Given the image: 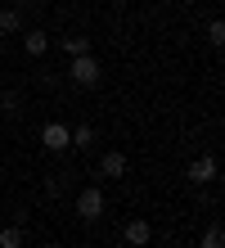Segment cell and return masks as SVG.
I'll list each match as a JSON object with an SVG mask.
<instances>
[{
	"instance_id": "277c9868",
	"label": "cell",
	"mask_w": 225,
	"mask_h": 248,
	"mask_svg": "<svg viewBox=\"0 0 225 248\" xmlns=\"http://www.w3.org/2000/svg\"><path fill=\"white\" fill-rule=\"evenodd\" d=\"M122 239H126L131 248H144L149 239H153V226H149L144 217H131V221H126V230H122Z\"/></svg>"
},
{
	"instance_id": "6da1fadb",
	"label": "cell",
	"mask_w": 225,
	"mask_h": 248,
	"mask_svg": "<svg viewBox=\"0 0 225 248\" xmlns=\"http://www.w3.org/2000/svg\"><path fill=\"white\" fill-rule=\"evenodd\" d=\"M68 77L77 81V86H99V63H95V54H77L68 68Z\"/></svg>"
},
{
	"instance_id": "ac0fdd59",
	"label": "cell",
	"mask_w": 225,
	"mask_h": 248,
	"mask_svg": "<svg viewBox=\"0 0 225 248\" xmlns=\"http://www.w3.org/2000/svg\"><path fill=\"white\" fill-rule=\"evenodd\" d=\"M0 41H5V36H0Z\"/></svg>"
},
{
	"instance_id": "ba28073f",
	"label": "cell",
	"mask_w": 225,
	"mask_h": 248,
	"mask_svg": "<svg viewBox=\"0 0 225 248\" xmlns=\"http://www.w3.org/2000/svg\"><path fill=\"white\" fill-rule=\"evenodd\" d=\"M23 32V9H0V36Z\"/></svg>"
},
{
	"instance_id": "2e32d148",
	"label": "cell",
	"mask_w": 225,
	"mask_h": 248,
	"mask_svg": "<svg viewBox=\"0 0 225 248\" xmlns=\"http://www.w3.org/2000/svg\"><path fill=\"white\" fill-rule=\"evenodd\" d=\"M41 248H59V244H41Z\"/></svg>"
},
{
	"instance_id": "9c48e42d",
	"label": "cell",
	"mask_w": 225,
	"mask_h": 248,
	"mask_svg": "<svg viewBox=\"0 0 225 248\" xmlns=\"http://www.w3.org/2000/svg\"><path fill=\"white\" fill-rule=\"evenodd\" d=\"M23 244H27V230H23V221L0 230V248H23Z\"/></svg>"
},
{
	"instance_id": "7c38bea8",
	"label": "cell",
	"mask_w": 225,
	"mask_h": 248,
	"mask_svg": "<svg viewBox=\"0 0 225 248\" xmlns=\"http://www.w3.org/2000/svg\"><path fill=\"white\" fill-rule=\"evenodd\" d=\"M63 50L77 59V54H90V36H63Z\"/></svg>"
},
{
	"instance_id": "52a82bcc",
	"label": "cell",
	"mask_w": 225,
	"mask_h": 248,
	"mask_svg": "<svg viewBox=\"0 0 225 248\" xmlns=\"http://www.w3.org/2000/svg\"><path fill=\"white\" fill-rule=\"evenodd\" d=\"M23 50L32 54V59H41V54L50 50V32H41V27H23Z\"/></svg>"
},
{
	"instance_id": "3957f363",
	"label": "cell",
	"mask_w": 225,
	"mask_h": 248,
	"mask_svg": "<svg viewBox=\"0 0 225 248\" xmlns=\"http://www.w3.org/2000/svg\"><path fill=\"white\" fill-rule=\"evenodd\" d=\"M41 144H45L50 154H63V149H72V136H68L63 122H45V126H41Z\"/></svg>"
},
{
	"instance_id": "4fadbf2b",
	"label": "cell",
	"mask_w": 225,
	"mask_h": 248,
	"mask_svg": "<svg viewBox=\"0 0 225 248\" xmlns=\"http://www.w3.org/2000/svg\"><path fill=\"white\" fill-rule=\"evenodd\" d=\"M45 194H50V199H63L68 194V176H50V181H45Z\"/></svg>"
},
{
	"instance_id": "30bf717a",
	"label": "cell",
	"mask_w": 225,
	"mask_h": 248,
	"mask_svg": "<svg viewBox=\"0 0 225 248\" xmlns=\"http://www.w3.org/2000/svg\"><path fill=\"white\" fill-rule=\"evenodd\" d=\"M68 136H72V149H90V144H95V126H68Z\"/></svg>"
},
{
	"instance_id": "7a4b0ae2",
	"label": "cell",
	"mask_w": 225,
	"mask_h": 248,
	"mask_svg": "<svg viewBox=\"0 0 225 248\" xmlns=\"http://www.w3.org/2000/svg\"><path fill=\"white\" fill-rule=\"evenodd\" d=\"M77 217H86V221H99V217H104V189H95V185L81 189V194H77Z\"/></svg>"
},
{
	"instance_id": "9a60e30c",
	"label": "cell",
	"mask_w": 225,
	"mask_h": 248,
	"mask_svg": "<svg viewBox=\"0 0 225 248\" xmlns=\"http://www.w3.org/2000/svg\"><path fill=\"white\" fill-rule=\"evenodd\" d=\"M0 108H5L9 118H18V113H23V108H18V95H14V91H5V95H0Z\"/></svg>"
},
{
	"instance_id": "8992f818",
	"label": "cell",
	"mask_w": 225,
	"mask_h": 248,
	"mask_svg": "<svg viewBox=\"0 0 225 248\" xmlns=\"http://www.w3.org/2000/svg\"><path fill=\"white\" fill-rule=\"evenodd\" d=\"M189 181L194 185H212L216 181V158H207V154L194 158V163H189Z\"/></svg>"
},
{
	"instance_id": "e0dca14e",
	"label": "cell",
	"mask_w": 225,
	"mask_h": 248,
	"mask_svg": "<svg viewBox=\"0 0 225 248\" xmlns=\"http://www.w3.org/2000/svg\"><path fill=\"white\" fill-rule=\"evenodd\" d=\"M171 248H185V244H171Z\"/></svg>"
},
{
	"instance_id": "5bb4252c",
	"label": "cell",
	"mask_w": 225,
	"mask_h": 248,
	"mask_svg": "<svg viewBox=\"0 0 225 248\" xmlns=\"http://www.w3.org/2000/svg\"><path fill=\"white\" fill-rule=\"evenodd\" d=\"M207 41H212V46H225V23H221V18L207 23Z\"/></svg>"
},
{
	"instance_id": "8fae6325",
	"label": "cell",
	"mask_w": 225,
	"mask_h": 248,
	"mask_svg": "<svg viewBox=\"0 0 225 248\" xmlns=\"http://www.w3.org/2000/svg\"><path fill=\"white\" fill-rule=\"evenodd\" d=\"M198 248H225V230L221 226H207L203 239H198Z\"/></svg>"
},
{
	"instance_id": "5b68a950",
	"label": "cell",
	"mask_w": 225,
	"mask_h": 248,
	"mask_svg": "<svg viewBox=\"0 0 225 248\" xmlns=\"http://www.w3.org/2000/svg\"><path fill=\"white\" fill-rule=\"evenodd\" d=\"M99 171H104L108 181H122V176H126V154H122V149H108V154L99 158Z\"/></svg>"
}]
</instances>
